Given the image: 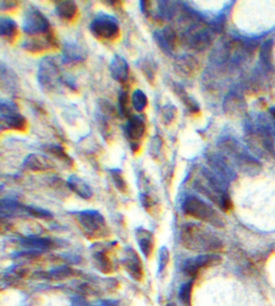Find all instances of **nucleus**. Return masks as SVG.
I'll return each instance as SVG.
<instances>
[{
    "label": "nucleus",
    "instance_id": "nucleus-21",
    "mask_svg": "<svg viewBox=\"0 0 275 306\" xmlns=\"http://www.w3.org/2000/svg\"><path fill=\"white\" fill-rule=\"evenodd\" d=\"M24 167L31 171H35V172H44V171L54 169L55 166L47 156H42L39 154H31L25 158Z\"/></svg>",
    "mask_w": 275,
    "mask_h": 306
},
{
    "label": "nucleus",
    "instance_id": "nucleus-31",
    "mask_svg": "<svg viewBox=\"0 0 275 306\" xmlns=\"http://www.w3.org/2000/svg\"><path fill=\"white\" fill-rule=\"evenodd\" d=\"M157 12L156 17L160 20H172L177 13V5L178 3L174 2H158Z\"/></svg>",
    "mask_w": 275,
    "mask_h": 306
},
{
    "label": "nucleus",
    "instance_id": "nucleus-44",
    "mask_svg": "<svg viewBox=\"0 0 275 306\" xmlns=\"http://www.w3.org/2000/svg\"><path fill=\"white\" fill-rule=\"evenodd\" d=\"M168 306H175V305L172 304V303H170V304H168Z\"/></svg>",
    "mask_w": 275,
    "mask_h": 306
},
{
    "label": "nucleus",
    "instance_id": "nucleus-39",
    "mask_svg": "<svg viewBox=\"0 0 275 306\" xmlns=\"http://www.w3.org/2000/svg\"><path fill=\"white\" fill-rule=\"evenodd\" d=\"M176 117V109L173 104H166L165 107H162L161 110V118L162 122L166 125H170L171 123H173V121Z\"/></svg>",
    "mask_w": 275,
    "mask_h": 306
},
{
    "label": "nucleus",
    "instance_id": "nucleus-8",
    "mask_svg": "<svg viewBox=\"0 0 275 306\" xmlns=\"http://www.w3.org/2000/svg\"><path fill=\"white\" fill-rule=\"evenodd\" d=\"M38 82L42 89L46 92H54L63 84L66 85V77H63L54 57H44L39 64Z\"/></svg>",
    "mask_w": 275,
    "mask_h": 306
},
{
    "label": "nucleus",
    "instance_id": "nucleus-12",
    "mask_svg": "<svg viewBox=\"0 0 275 306\" xmlns=\"http://www.w3.org/2000/svg\"><path fill=\"white\" fill-rule=\"evenodd\" d=\"M124 132L129 142L131 151L133 153L139 152L146 132V122L144 115H131L126 122Z\"/></svg>",
    "mask_w": 275,
    "mask_h": 306
},
{
    "label": "nucleus",
    "instance_id": "nucleus-9",
    "mask_svg": "<svg viewBox=\"0 0 275 306\" xmlns=\"http://www.w3.org/2000/svg\"><path fill=\"white\" fill-rule=\"evenodd\" d=\"M89 29L94 37L99 40L115 41L121 35V28L118 20L105 12H99L89 25Z\"/></svg>",
    "mask_w": 275,
    "mask_h": 306
},
{
    "label": "nucleus",
    "instance_id": "nucleus-5",
    "mask_svg": "<svg viewBox=\"0 0 275 306\" xmlns=\"http://www.w3.org/2000/svg\"><path fill=\"white\" fill-rule=\"evenodd\" d=\"M182 208L185 215L205 223H210L213 227L222 229L226 226V220L220 213L199 197H187L183 202Z\"/></svg>",
    "mask_w": 275,
    "mask_h": 306
},
{
    "label": "nucleus",
    "instance_id": "nucleus-37",
    "mask_svg": "<svg viewBox=\"0 0 275 306\" xmlns=\"http://www.w3.org/2000/svg\"><path fill=\"white\" fill-rule=\"evenodd\" d=\"M110 174H111V178H112V181H113L115 187L117 188L118 191H121L123 193H126L128 191V185H127V182H126L125 177L123 175L122 170L111 169Z\"/></svg>",
    "mask_w": 275,
    "mask_h": 306
},
{
    "label": "nucleus",
    "instance_id": "nucleus-7",
    "mask_svg": "<svg viewBox=\"0 0 275 306\" xmlns=\"http://www.w3.org/2000/svg\"><path fill=\"white\" fill-rule=\"evenodd\" d=\"M74 220L77 221L80 229L85 236L92 240L105 238L110 235V229L105 217L94 210H86L72 213Z\"/></svg>",
    "mask_w": 275,
    "mask_h": 306
},
{
    "label": "nucleus",
    "instance_id": "nucleus-11",
    "mask_svg": "<svg viewBox=\"0 0 275 306\" xmlns=\"http://www.w3.org/2000/svg\"><path fill=\"white\" fill-rule=\"evenodd\" d=\"M22 27L24 33L31 37L46 36L53 32L48 18L33 6L28 7L25 11Z\"/></svg>",
    "mask_w": 275,
    "mask_h": 306
},
{
    "label": "nucleus",
    "instance_id": "nucleus-33",
    "mask_svg": "<svg viewBox=\"0 0 275 306\" xmlns=\"http://www.w3.org/2000/svg\"><path fill=\"white\" fill-rule=\"evenodd\" d=\"M94 259L96 266H97L100 272L105 274H110L113 272V263L112 261H111V259L107 256L106 251L103 250L96 251V253L94 255Z\"/></svg>",
    "mask_w": 275,
    "mask_h": 306
},
{
    "label": "nucleus",
    "instance_id": "nucleus-18",
    "mask_svg": "<svg viewBox=\"0 0 275 306\" xmlns=\"http://www.w3.org/2000/svg\"><path fill=\"white\" fill-rule=\"evenodd\" d=\"M123 265L132 279L140 281L143 278V265L135 249H127L125 253Z\"/></svg>",
    "mask_w": 275,
    "mask_h": 306
},
{
    "label": "nucleus",
    "instance_id": "nucleus-22",
    "mask_svg": "<svg viewBox=\"0 0 275 306\" xmlns=\"http://www.w3.org/2000/svg\"><path fill=\"white\" fill-rule=\"evenodd\" d=\"M113 107H111L108 102H102L101 106L98 107L97 113H96V117L99 124V128L102 132V136L108 140L111 136V125H110V119L112 117L113 114Z\"/></svg>",
    "mask_w": 275,
    "mask_h": 306
},
{
    "label": "nucleus",
    "instance_id": "nucleus-43",
    "mask_svg": "<svg viewBox=\"0 0 275 306\" xmlns=\"http://www.w3.org/2000/svg\"><path fill=\"white\" fill-rule=\"evenodd\" d=\"M18 7L19 3L17 2H5V0H3L2 5H0V9H2V11H11L18 8Z\"/></svg>",
    "mask_w": 275,
    "mask_h": 306
},
{
    "label": "nucleus",
    "instance_id": "nucleus-41",
    "mask_svg": "<svg viewBox=\"0 0 275 306\" xmlns=\"http://www.w3.org/2000/svg\"><path fill=\"white\" fill-rule=\"evenodd\" d=\"M72 274H73L72 268H70L68 266L58 267V268H56L55 271H53V272L51 273L52 278H54V279H65V278H68V277H70Z\"/></svg>",
    "mask_w": 275,
    "mask_h": 306
},
{
    "label": "nucleus",
    "instance_id": "nucleus-17",
    "mask_svg": "<svg viewBox=\"0 0 275 306\" xmlns=\"http://www.w3.org/2000/svg\"><path fill=\"white\" fill-rule=\"evenodd\" d=\"M86 59V51L77 41H66L63 46V64L72 65L83 63Z\"/></svg>",
    "mask_w": 275,
    "mask_h": 306
},
{
    "label": "nucleus",
    "instance_id": "nucleus-42",
    "mask_svg": "<svg viewBox=\"0 0 275 306\" xmlns=\"http://www.w3.org/2000/svg\"><path fill=\"white\" fill-rule=\"evenodd\" d=\"M170 261V251L167 247H162L160 250V256H159V268L160 271L165 270L166 266L168 265Z\"/></svg>",
    "mask_w": 275,
    "mask_h": 306
},
{
    "label": "nucleus",
    "instance_id": "nucleus-28",
    "mask_svg": "<svg viewBox=\"0 0 275 306\" xmlns=\"http://www.w3.org/2000/svg\"><path fill=\"white\" fill-rule=\"evenodd\" d=\"M22 245L33 250H49L56 247V242L51 238L29 236L22 240Z\"/></svg>",
    "mask_w": 275,
    "mask_h": 306
},
{
    "label": "nucleus",
    "instance_id": "nucleus-20",
    "mask_svg": "<svg viewBox=\"0 0 275 306\" xmlns=\"http://www.w3.org/2000/svg\"><path fill=\"white\" fill-rule=\"evenodd\" d=\"M246 110V103H245L243 97L235 92L229 93L224 101V111L227 115L230 116H240L244 114Z\"/></svg>",
    "mask_w": 275,
    "mask_h": 306
},
{
    "label": "nucleus",
    "instance_id": "nucleus-19",
    "mask_svg": "<svg viewBox=\"0 0 275 306\" xmlns=\"http://www.w3.org/2000/svg\"><path fill=\"white\" fill-rule=\"evenodd\" d=\"M109 70L112 77L118 83H126L129 79V65L127 61L122 56L115 54L111 59Z\"/></svg>",
    "mask_w": 275,
    "mask_h": 306
},
{
    "label": "nucleus",
    "instance_id": "nucleus-23",
    "mask_svg": "<svg viewBox=\"0 0 275 306\" xmlns=\"http://www.w3.org/2000/svg\"><path fill=\"white\" fill-rule=\"evenodd\" d=\"M136 237L141 251H142V253L146 258H150L153 255L155 247L154 234L151 232V231H148L146 229L139 228L136 231Z\"/></svg>",
    "mask_w": 275,
    "mask_h": 306
},
{
    "label": "nucleus",
    "instance_id": "nucleus-25",
    "mask_svg": "<svg viewBox=\"0 0 275 306\" xmlns=\"http://www.w3.org/2000/svg\"><path fill=\"white\" fill-rule=\"evenodd\" d=\"M199 63L191 55H184L178 57L175 62V70L182 77L189 78L194 76L198 69Z\"/></svg>",
    "mask_w": 275,
    "mask_h": 306
},
{
    "label": "nucleus",
    "instance_id": "nucleus-1",
    "mask_svg": "<svg viewBox=\"0 0 275 306\" xmlns=\"http://www.w3.org/2000/svg\"><path fill=\"white\" fill-rule=\"evenodd\" d=\"M181 243L185 248L196 252H215L224 247L220 238L199 223L187 222L181 229Z\"/></svg>",
    "mask_w": 275,
    "mask_h": 306
},
{
    "label": "nucleus",
    "instance_id": "nucleus-6",
    "mask_svg": "<svg viewBox=\"0 0 275 306\" xmlns=\"http://www.w3.org/2000/svg\"><path fill=\"white\" fill-rule=\"evenodd\" d=\"M214 34L215 32L209 24H206L204 19L194 12V23L184 32L183 40L191 50L204 51L212 44Z\"/></svg>",
    "mask_w": 275,
    "mask_h": 306
},
{
    "label": "nucleus",
    "instance_id": "nucleus-3",
    "mask_svg": "<svg viewBox=\"0 0 275 306\" xmlns=\"http://www.w3.org/2000/svg\"><path fill=\"white\" fill-rule=\"evenodd\" d=\"M244 128L245 137L250 149L260 156L267 154L275 157V146L271 128L264 117L259 116L255 121L248 119L245 123Z\"/></svg>",
    "mask_w": 275,
    "mask_h": 306
},
{
    "label": "nucleus",
    "instance_id": "nucleus-14",
    "mask_svg": "<svg viewBox=\"0 0 275 306\" xmlns=\"http://www.w3.org/2000/svg\"><path fill=\"white\" fill-rule=\"evenodd\" d=\"M154 40L158 48L168 56H173L177 48V35L172 27L166 26L157 29L153 34Z\"/></svg>",
    "mask_w": 275,
    "mask_h": 306
},
{
    "label": "nucleus",
    "instance_id": "nucleus-32",
    "mask_svg": "<svg viewBox=\"0 0 275 306\" xmlns=\"http://www.w3.org/2000/svg\"><path fill=\"white\" fill-rule=\"evenodd\" d=\"M43 148H44V151L49 153L50 155L54 156V157L57 158L58 160H62L65 163V165H67L68 167L73 166L72 158L70 157L68 154L66 153V151H65L63 146L56 145V144H49V145H44Z\"/></svg>",
    "mask_w": 275,
    "mask_h": 306
},
{
    "label": "nucleus",
    "instance_id": "nucleus-38",
    "mask_svg": "<svg viewBox=\"0 0 275 306\" xmlns=\"http://www.w3.org/2000/svg\"><path fill=\"white\" fill-rule=\"evenodd\" d=\"M25 211L27 215L32 216V217H35V218H40V219H46V220L53 218V214L40 207L25 205Z\"/></svg>",
    "mask_w": 275,
    "mask_h": 306
},
{
    "label": "nucleus",
    "instance_id": "nucleus-10",
    "mask_svg": "<svg viewBox=\"0 0 275 306\" xmlns=\"http://www.w3.org/2000/svg\"><path fill=\"white\" fill-rule=\"evenodd\" d=\"M27 119L20 113L18 104L10 100L3 98L0 100V127L2 131L14 130L25 132L27 130Z\"/></svg>",
    "mask_w": 275,
    "mask_h": 306
},
{
    "label": "nucleus",
    "instance_id": "nucleus-24",
    "mask_svg": "<svg viewBox=\"0 0 275 306\" xmlns=\"http://www.w3.org/2000/svg\"><path fill=\"white\" fill-rule=\"evenodd\" d=\"M56 16L65 22H73L77 19L79 8L77 4L71 0H65V2H57L55 6Z\"/></svg>",
    "mask_w": 275,
    "mask_h": 306
},
{
    "label": "nucleus",
    "instance_id": "nucleus-4",
    "mask_svg": "<svg viewBox=\"0 0 275 306\" xmlns=\"http://www.w3.org/2000/svg\"><path fill=\"white\" fill-rule=\"evenodd\" d=\"M218 147L224 152L227 156L231 158L235 166L242 171L243 173L254 176L260 173L261 171V163L245 149V147L240 144L239 141H236L232 137H222L217 143Z\"/></svg>",
    "mask_w": 275,
    "mask_h": 306
},
{
    "label": "nucleus",
    "instance_id": "nucleus-36",
    "mask_svg": "<svg viewBox=\"0 0 275 306\" xmlns=\"http://www.w3.org/2000/svg\"><path fill=\"white\" fill-rule=\"evenodd\" d=\"M118 113L122 117L129 118L130 114V107H129V94L127 89H122L118 94Z\"/></svg>",
    "mask_w": 275,
    "mask_h": 306
},
{
    "label": "nucleus",
    "instance_id": "nucleus-16",
    "mask_svg": "<svg viewBox=\"0 0 275 306\" xmlns=\"http://www.w3.org/2000/svg\"><path fill=\"white\" fill-rule=\"evenodd\" d=\"M206 158L213 172L220 177L222 181H230L234 178L235 173L233 169L230 167L226 157H224L221 154L210 153L207 154Z\"/></svg>",
    "mask_w": 275,
    "mask_h": 306
},
{
    "label": "nucleus",
    "instance_id": "nucleus-2",
    "mask_svg": "<svg viewBox=\"0 0 275 306\" xmlns=\"http://www.w3.org/2000/svg\"><path fill=\"white\" fill-rule=\"evenodd\" d=\"M196 189L216 203L222 211L228 212L232 208V201L226 191L224 181L213 171L201 169L195 181Z\"/></svg>",
    "mask_w": 275,
    "mask_h": 306
},
{
    "label": "nucleus",
    "instance_id": "nucleus-26",
    "mask_svg": "<svg viewBox=\"0 0 275 306\" xmlns=\"http://www.w3.org/2000/svg\"><path fill=\"white\" fill-rule=\"evenodd\" d=\"M67 186L82 199L88 200L93 197V190L91 186H89L83 178H81L78 175H71L68 178Z\"/></svg>",
    "mask_w": 275,
    "mask_h": 306
},
{
    "label": "nucleus",
    "instance_id": "nucleus-15",
    "mask_svg": "<svg viewBox=\"0 0 275 306\" xmlns=\"http://www.w3.org/2000/svg\"><path fill=\"white\" fill-rule=\"evenodd\" d=\"M57 47H58L57 39L55 38L53 32L46 36L27 38L24 40L23 43H22V48L32 54H40L43 53V52Z\"/></svg>",
    "mask_w": 275,
    "mask_h": 306
},
{
    "label": "nucleus",
    "instance_id": "nucleus-40",
    "mask_svg": "<svg viewBox=\"0 0 275 306\" xmlns=\"http://www.w3.org/2000/svg\"><path fill=\"white\" fill-rule=\"evenodd\" d=\"M191 291H192V283L187 282L181 288L180 291V298L184 305L189 306L191 301Z\"/></svg>",
    "mask_w": 275,
    "mask_h": 306
},
{
    "label": "nucleus",
    "instance_id": "nucleus-13",
    "mask_svg": "<svg viewBox=\"0 0 275 306\" xmlns=\"http://www.w3.org/2000/svg\"><path fill=\"white\" fill-rule=\"evenodd\" d=\"M220 262H221L220 256L215 255V253H205V255L188 259L183 265V271L186 275L191 276V277H195L202 268L218 265Z\"/></svg>",
    "mask_w": 275,
    "mask_h": 306
},
{
    "label": "nucleus",
    "instance_id": "nucleus-29",
    "mask_svg": "<svg viewBox=\"0 0 275 306\" xmlns=\"http://www.w3.org/2000/svg\"><path fill=\"white\" fill-rule=\"evenodd\" d=\"M172 88L173 92L175 93V95L180 98V100L183 102V104L186 109L190 112L191 114H199L200 113V104L192 98V97L185 91V89L180 85L173 83L172 84Z\"/></svg>",
    "mask_w": 275,
    "mask_h": 306
},
{
    "label": "nucleus",
    "instance_id": "nucleus-30",
    "mask_svg": "<svg viewBox=\"0 0 275 306\" xmlns=\"http://www.w3.org/2000/svg\"><path fill=\"white\" fill-rule=\"evenodd\" d=\"M137 67H139V69L143 73L146 80L150 82V84H153L156 78V72H157V64L154 61V58L151 56L141 57L137 62Z\"/></svg>",
    "mask_w": 275,
    "mask_h": 306
},
{
    "label": "nucleus",
    "instance_id": "nucleus-27",
    "mask_svg": "<svg viewBox=\"0 0 275 306\" xmlns=\"http://www.w3.org/2000/svg\"><path fill=\"white\" fill-rule=\"evenodd\" d=\"M0 36L10 43L16 41L19 36V26L17 22L9 17L0 18Z\"/></svg>",
    "mask_w": 275,
    "mask_h": 306
},
{
    "label": "nucleus",
    "instance_id": "nucleus-35",
    "mask_svg": "<svg viewBox=\"0 0 275 306\" xmlns=\"http://www.w3.org/2000/svg\"><path fill=\"white\" fill-rule=\"evenodd\" d=\"M147 96L142 89H136L131 95V104L132 108L138 112H142L147 107Z\"/></svg>",
    "mask_w": 275,
    "mask_h": 306
},
{
    "label": "nucleus",
    "instance_id": "nucleus-34",
    "mask_svg": "<svg viewBox=\"0 0 275 306\" xmlns=\"http://www.w3.org/2000/svg\"><path fill=\"white\" fill-rule=\"evenodd\" d=\"M272 50L273 41H265L260 48V63L264 70H271L272 68Z\"/></svg>",
    "mask_w": 275,
    "mask_h": 306
}]
</instances>
